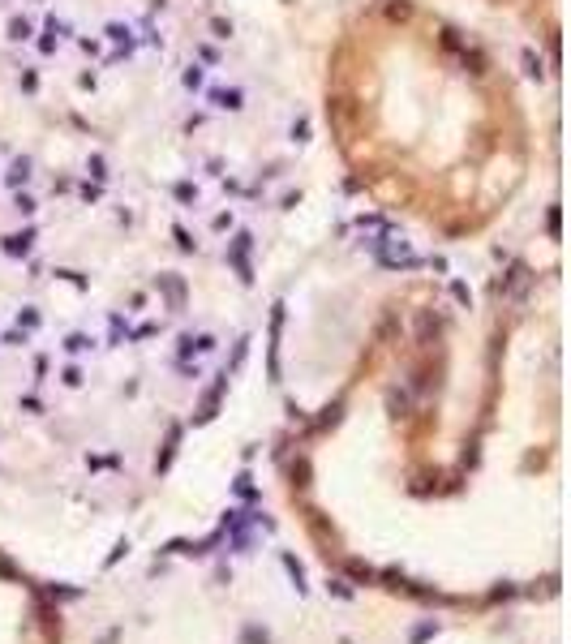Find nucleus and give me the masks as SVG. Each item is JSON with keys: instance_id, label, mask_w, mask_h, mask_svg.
Returning a JSON list of instances; mask_svg holds the SVG:
<instances>
[{"instance_id": "f257e3e1", "label": "nucleus", "mask_w": 571, "mask_h": 644, "mask_svg": "<svg viewBox=\"0 0 571 644\" xmlns=\"http://www.w3.org/2000/svg\"><path fill=\"white\" fill-rule=\"evenodd\" d=\"M533 280H537V275H533V266H529V262H511L507 271L494 280V292H498L503 301H515V305H520V301L529 297Z\"/></svg>"}, {"instance_id": "f03ea898", "label": "nucleus", "mask_w": 571, "mask_h": 644, "mask_svg": "<svg viewBox=\"0 0 571 644\" xmlns=\"http://www.w3.org/2000/svg\"><path fill=\"white\" fill-rule=\"evenodd\" d=\"M374 245H378V262H383V266H391V271H395V266H399V271H412V266H421V258H412V254H408V245H404V241H395V237H378Z\"/></svg>"}, {"instance_id": "7ed1b4c3", "label": "nucleus", "mask_w": 571, "mask_h": 644, "mask_svg": "<svg viewBox=\"0 0 571 644\" xmlns=\"http://www.w3.org/2000/svg\"><path fill=\"white\" fill-rule=\"evenodd\" d=\"M249 249H253V237L249 232H236L232 245H228V262L236 266V275L241 284H253V266H249Z\"/></svg>"}, {"instance_id": "20e7f679", "label": "nucleus", "mask_w": 571, "mask_h": 644, "mask_svg": "<svg viewBox=\"0 0 571 644\" xmlns=\"http://www.w3.org/2000/svg\"><path fill=\"white\" fill-rule=\"evenodd\" d=\"M103 35H108V39L116 43V52H112V56H108V65H116V61H125V56H129V52H133V30H129L125 22H108V30H103Z\"/></svg>"}, {"instance_id": "39448f33", "label": "nucleus", "mask_w": 571, "mask_h": 644, "mask_svg": "<svg viewBox=\"0 0 571 644\" xmlns=\"http://www.w3.org/2000/svg\"><path fill=\"white\" fill-rule=\"evenodd\" d=\"M224 391H228V369H224V374H220V378H215V387H211V391H206V395H202V408H198V417H193L198 425H206V421H211V417H215V408H220V400H224Z\"/></svg>"}, {"instance_id": "423d86ee", "label": "nucleus", "mask_w": 571, "mask_h": 644, "mask_svg": "<svg viewBox=\"0 0 571 644\" xmlns=\"http://www.w3.org/2000/svg\"><path fill=\"white\" fill-rule=\"evenodd\" d=\"M211 107H215V112H241V107H245V90L241 86H220V90H211Z\"/></svg>"}, {"instance_id": "0eeeda50", "label": "nucleus", "mask_w": 571, "mask_h": 644, "mask_svg": "<svg viewBox=\"0 0 571 644\" xmlns=\"http://www.w3.org/2000/svg\"><path fill=\"white\" fill-rule=\"evenodd\" d=\"M65 39H69V26H65L61 18H47V26H43V39H39V52H43V56H52V52H56Z\"/></svg>"}, {"instance_id": "6e6552de", "label": "nucleus", "mask_w": 571, "mask_h": 644, "mask_svg": "<svg viewBox=\"0 0 571 644\" xmlns=\"http://www.w3.org/2000/svg\"><path fill=\"white\" fill-rule=\"evenodd\" d=\"M0 249H5L9 258H26L35 249V228H22V232H9L5 241H0Z\"/></svg>"}, {"instance_id": "1a4fd4ad", "label": "nucleus", "mask_w": 571, "mask_h": 644, "mask_svg": "<svg viewBox=\"0 0 571 644\" xmlns=\"http://www.w3.org/2000/svg\"><path fill=\"white\" fill-rule=\"evenodd\" d=\"M155 288L168 297V305H172V309H185V280H181V275H172V271H168V275L155 280Z\"/></svg>"}, {"instance_id": "9d476101", "label": "nucleus", "mask_w": 571, "mask_h": 644, "mask_svg": "<svg viewBox=\"0 0 571 644\" xmlns=\"http://www.w3.org/2000/svg\"><path fill=\"white\" fill-rule=\"evenodd\" d=\"M459 65H464V73H473V78H486V69H490L486 52H481V47H469V43H464V52H459Z\"/></svg>"}, {"instance_id": "9b49d317", "label": "nucleus", "mask_w": 571, "mask_h": 644, "mask_svg": "<svg viewBox=\"0 0 571 644\" xmlns=\"http://www.w3.org/2000/svg\"><path fill=\"white\" fill-rule=\"evenodd\" d=\"M30 172H35V159H30V155H22V159H13V164H9V172H5V181H9L13 189H22V185L30 181Z\"/></svg>"}, {"instance_id": "f8f14e48", "label": "nucleus", "mask_w": 571, "mask_h": 644, "mask_svg": "<svg viewBox=\"0 0 571 644\" xmlns=\"http://www.w3.org/2000/svg\"><path fill=\"white\" fill-rule=\"evenodd\" d=\"M383 18H387V22H408V18H412V0H387Z\"/></svg>"}, {"instance_id": "ddd939ff", "label": "nucleus", "mask_w": 571, "mask_h": 644, "mask_svg": "<svg viewBox=\"0 0 571 644\" xmlns=\"http://www.w3.org/2000/svg\"><path fill=\"white\" fill-rule=\"evenodd\" d=\"M5 35H9V43H26V39L35 35V26H30L26 18H9V26H5Z\"/></svg>"}, {"instance_id": "4468645a", "label": "nucleus", "mask_w": 571, "mask_h": 644, "mask_svg": "<svg viewBox=\"0 0 571 644\" xmlns=\"http://www.w3.org/2000/svg\"><path fill=\"white\" fill-rule=\"evenodd\" d=\"M176 443H181V425H172V429H168V443H164V455H160V460H155V468H160V472H164V468L172 464V455H176Z\"/></svg>"}, {"instance_id": "2eb2a0df", "label": "nucleus", "mask_w": 571, "mask_h": 644, "mask_svg": "<svg viewBox=\"0 0 571 644\" xmlns=\"http://www.w3.org/2000/svg\"><path fill=\"white\" fill-rule=\"evenodd\" d=\"M202 82H206V69H202V65H185L181 86H185V90H202Z\"/></svg>"}, {"instance_id": "dca6fc26", "label": "nucleus", "mask_w": 571, "mask_h": 644, "mask_svg": "<svg viewBox=\"0 0 571 644\" xmlns=\"http://www.w3.org/2000/svg\"><path fill=\"white\" fill-rule=\"evenodd\" d=\"M86 172L95 181H108V159H103V155H86Z\"/></svg>"}, {"instance_id": "f3484780", "label": "nucleus", "mask_w": 571, "mask_h": 644, "mask_svg": "<svg viewBox=\"0 0 571 644\" xmlns=\"http://www.w3.org/2000/svg\"><path fill=\"white\" fill-rule=\"evenodd\" d=\"M524 73H529V78H537V82L546 78V65H541L537 52H524Z\"/></svg>"}, {"instance_id": "a211bd4d", "label": "nucleus", "mask_w": 571, "mask_h": 644, "mask_svg": "<svg viewBox=\"0 0 571 644\" xmlns=\"http://www.w3.org/2000/svg\"><path fill=\"white\" fill-rule=\"evenodd\" d=\"M13 210H18V215H26V220H30V215L39 210V202H35L30 193H18V198H13Z\"/></svg>"}, {"instance_id": "6ab92c4d", "label": "nucleus", "mask_w": 571, "mask_h": 644, "mask_svg": "<svg viewBox=\"0 0 571 644\" xmlns=\"http://www.w3.org/2000/svg\"><path fill=\"white\" fill-rule=\"evenodd\" d=\"M241 644H271V636H267L263 627H245V631H241Z\"/></svg>"}, {"instance_id": "aec40b11", "label": "nucleus", "mask_w": 571, "mask_h": 644, "mask_svg": "<svg viewBox=\"0 0 571 644\" xmlns=\"http://www.w3.org/2000/svg\"><path fill=\"white\" fill-rule=\"evenodd\" d=\"M172 237H176V245H181V249H185V254H198V241H193V237H189V232H185V228H181V224H176V228H172Z\"/></svg>"}, {"instance_id": "412c9836", "label": "nucleus", "mask_w": 571, "mask_h": 644, "mask_svg": "<svg viewBox=\"0 0 571 644\" xmlns=\"http://www.w3.org/2000/svg\"><path fill=\"white\" fill-rule=\"evenodd\" d=\"M387 404H391V417H408V395L391 391V395H387Z\"/></svg>"}, {"instance_id": "4be33fe9", "label": "nucleus", "mask_w": 571, "mask_h": 644, "mask_svg": "<svg viewBox=\"0 0 571 644\" xmlns=\"http://www.w3.org/2000/svg\"><path fill=\"white\" fill-rule=\"evenodd\" d=\"M211 35L215 39H232V22L228 18H211Z\"/></svg>"}, {"instance_id": "5701e85b", "label": "nucleus", "mask_w": 571, "mask_h": 644, "mask_svg": "<svg viewBox=\"0 0 571 644\" xmlns=\"http://www.w3.org/2000/svg\"><path fill=\"white\" fill-rule=\"evenodd\" d=\"M18 86H22L26 95H35V90H39V73H35V69H22V78H18Z\"/></svg>"}, {"instance_id": "b1692460", "label": "nucleus", "mask_w": 571, "mask_h": 644, "mask_svg": "<svg viewBox=\"0 0 571 644\" xmlns=\"http://www.w3.org/2000/svg\"><path fill=\"white\" fill-rule=\"evenodd\" d=\"M292 481H296V486H309V460H296V464H292Z\"/></svg>"}, {"instance_id": "393cba45", "label": "nucleus", "mask_w": 571, "mask_h": 644, "mask_svg": "<svg viewBox=\"0 0 571 644\" xmlns=\"http://www.w3.org/2000/svg\"><path fill=\"white\" fill-rule=\"evenodd\" d=\"M451 297H455L459 305H473V292H469V284H459V280L451 284Z\"/></svg>"}, {"instance_id": "a878e982", "label": "nucleus", "mask_w": 571, "mask_h": 644, "mask_svg": "<svg viewBox=\"0 0 571 644\" xmlns=\"http://www.w3.org/2000/svg\"><path fill=\"white\" fill-rule=\"evenodd\" d=\"M348 576H352V580H366V584L374 580V571H370L366 563H348Z\"/></svg>"}, {"instance_id": "bb28decb", "label": "nucleus", "mask_w": 571, "mask_h": 644, "mask_svg": "<svg viewBox=\"0 0 571 644\" xmlns=\"http://www.w3.org/2000/svg\"><path fill=\"white\" fill-rule=\"evenodd\" d=\"M86 348H90L86 335H69V340H65V352H86Z\"/></svg>"}, {"instance_id": "cd10ccee", "label": "nucleus", "mask_w": 571, "mask_h": 644, "mask_svg": "<svg viewBox=\"0 0 571 644\" xmlns=\"http://www.w3.org/2000/svg\"><path fill=\"white\" fill-rule=\"evenodd\" d=\"M292 142H309V121H305V117L292 125Z\"/></svg>"}, {"instance_id": "c85d7f7f", "label": "nucleus", "mask_w": 571, "mask_h": 644, "mask_svg": "<svg viewBox=\"0 0 571 644\" xmlns=\"http://www.w3.org/2000/svg\"><path fill=\"white\" fill-rule=\"evenodd\" d=\"M61 378H65V387H82V369H78V365H69Z\"/></svg>"}, {"instance_id": "c756f323", "label": "nucleus", "mask_w": 571, "mask_h": 644, "mask_svg": "<svg viewBox=\"0 0 571 644\" xmlns=\"http://www.w3.org/2000/svg\"><path fill=\"white\" fill-rule=\"evenodd\" d=\"M546 232H550V237H558V206H550V210H546Z\"/></svg>"}, {"instance_id": "7c9ffc66", "label": "nucleus", "mask_w": 571, "mask_h": 644, "mask_svg": "<svg viewBox=\"0 0 571 644\" xmlns=\"http://www.w3.org/2000/svg\"><path fill=\"white\" fill-rule=\"evenodd\" d=\"M99 198H103V189H99V185H90V181H86V185H82V202H99Z\"/></svg>"}, {"instance_id": "2f4dec72", "label": "nucleus", "mask_w": 571, "mask_h": 644, "mask_svg": "<svg viewBox=\"0 0 571 644\" xmlns=\"http://www.w3.org/2000/svg\"><path fill=\"white\" fill-rule=\"evenodd\" d=\"M284 567L292 571V580H296V588H305V576H301V563H296V559H284Z\"/></svg>"}, {"instance_id": "473e14b6", "label": "nucleus", "mask_w": 571, "mask_h": 644, "mask_svg": "<svg viewBox=\"0 0 571 644\" xmlns=\"http://www.w3.org/2000/svg\"><path fill=\"white\" fill-rule=\"evenodd\" d=\"M176 198H181V202H198V189H193V185H176Z\"/></svg>"}, {"instance_id": "72a5a7b5", "label": "nucleus", "mask_w": 571, "mask_h": 644, "mask_svg": "<svg viewBox=\"0 0 571 644\" xmlns=\"http://www.w3.org/2000/svg\"><path fill=\"white\" fill-rule=\"evenodd\" d=\"M232 228V210H224V215H215V232H228Z\"/></svg>"}, {"instance_id": "f704fd0d", "label": "nucleus", "mask_w": 571, "mask_h": 644, "mask_svg": "<svg viewBox=\"0 0 571 644\" xmlns=\"http://www.w3.org/2000/svg\"><path fill=\"white\" fill-rule=\"evenodd\" d=\"M18 322H22V327L30 331V327H39V314H35V309H26V314H18Z\"/></svg>"}]
</instances>
